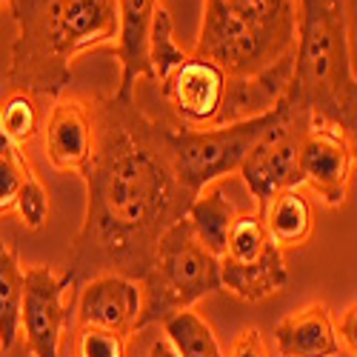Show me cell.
Here are the masks:
<instances>
[{
  "label": "cell",
  "instance_id": "4316f807",
  "mask_svg": "<svg viewBox=\"0 0 357 357\" xmlns=\"http://www.w3.org/2000/svg\"><path fill=\"white\" fill-rule=\"evenodd\" d=\"M229 357H269V349H266V343H263L260 329H255V326L243 329L234 337Z\"/></svg>",
  "mask_w": 357,
  "mask_h": 357
},
{
  "label": "cell",
  "instance_id": "6da1fadb",
  "mask_svg": "<svg viewBox=\"0 0 357 357\" xmlns=\"http://www.w3.org/2000/svg\"><path fill=\"white\" fill-rule=\"evenodd\" d=\"M95 152L80 172L86 215L75 234L66 272L80 286L100 275L143 280L160 237L183 220L197 197L177 174L172 121L135 98H92Z\"/></svg>",
  "mask_w": 357,
  "mask_h": 357
},
{
  "label": "cell",
  "instance_id": "7c38bea8",
  "mask_svg": "<svg viewBox=\"0 0 357 357\" xmlns=\"http://www.w3.org/2000/svg\"><path fill=\"white\" fill-rule=\"evenodd\" d=\"M354 158L335 123L312 121L301 149V177L303 186L317 195L329 209H340L349 197Z\"/></svg>",
  "mask_w": 357,
  "mask_h": 357
},
{
  "label": "cell",
  "instance_id": "9a60e30c",
  "mask_svg": "<svg viewBox=\"0 0 357 357\" xmlns=\"http://www.w3.org/2000/svg\"><path fill=\"white\" fill-rule=\"evenodd\" d=\"M340 337L332 309L314 301L297 312H289L275 326V354L278 357H337Z\"/></svg>",
  "mask_w": 357,
  "mask_h": 357
},
{
  "label": "cell",
  "instance_id": "3957f363",
  "mask_svg": "<svg viewBox=\"0 0 357 357\" xmlns=\"http://www.w3.org/2000/svg\"><path fill=\"white\" fill-rule=\"evenodd\" d=\"M301 0H203L195 54L209 57L226 77H257L294 61Z\"/></svg>",
  "mask_w": 357,
  "mask_h": 357
},
{
  "label": "cell",
  "instance_id": "9c48e42d",
  "mask_svg": "<svg viewBox=\"0 0 357 357\" xmlns=\"http://www.w3.org/2000/svg\"><path fill=\"white\" fill-rule=\"evenodd\" d=\"M80 280L54 266H23L20 337L32 357H61L63 329L75 309Z\"/></svg>",
  "mask_w": 357,
  "mask_h": 357
},
{
  "label": "cell",
  "instance_id": "d4e9b609",
  "mask_svg": "<svg viewBox=\"0 0 357 357\" xmlns=\"http://www.w3.org/2000/svg\"><path fill=\"white\" fill-rule=\"evenodd\" d=\"M29 169V155L0 158V215L15 212V203L23 186V174Z\"/></svg>",
  "mask_w": 357,
  "mask_h": 357
},
{
  "label": "cell",
  "instance_id": "5bb4252c",
  "mask_svg": "<svg viewBox=\"0 0 357 357\" xmlns=\"http://www.w3.org/2000/svg\"><path fill=\"white\" fill-rule=\"evenodd\" d=\"M121 3V38L114 54L121 61V86L114 98L132 100L140 83H152V63H149V32L160 6V0H117Z\"/></svg>",
  "mask_w": 357,
  "mask_h": 357
},
{
  "label": "cell",
  "instance_id": "277c9868",
  "mask_svg": "<svg viewBox=\"0 0 357 357\" xmlns=\"http://www.w3.org/2000/svg\"><path fill=\"white\" fill-rule=\"evenodd\" d=\"M351 80L346 0H301L289 100L309 112L312 121L335 123L340 98Z\"/></svg>",
  "mask_w": 357,
  "mask_h": 357
},
{
  "label": "cell",
  "instance_id": "603a6c76",
  "mask_svg": "<svg viewBox=\"0 0 357 357\" xmlns=\"http://www.w3.org/2000/svg\"><path fill=\"white\" fill-rule=\"evenodd\" d=\"M15 212L29 231H40L49 223V212H52L49 189L40 183V177L35 174L32 163H29V169L23 174V186H20V195L15 203Z\"/></svg>",
  "mask_w": 357,
  "mask_h": 357
},
{
  "label": "cell",
  "instance_id": "cb8c5ba5",
  "mask_svg": "<svg viewBox=\"0 0 357 357\" xmlns=\"http://www.w3.org/2000/svg\"><path fill=\"white\" fill-rule=\"evenodd\" d=\"M72 354L75 357H129V337L117 332H106V329H92V326H77L72 340Z\"/></svg>",
  "mask_w": 357,
  "mask_h": 357
},
{
  "label": "cell",
  "instance_id": "ac0fdd59",
  "mask_svg": "<svg viewBox=\"0 0 357 357\" xmlns=\"http://www.w3.org/2000/svg\"><path fill=\"white\" fill-rule=\"evenodd\" d=\"M237 206L231 197H226L223 192V181L212 183L197 192V197L192 200L186 220L192 226V231L197 234V241L209 249L215 257H223L226 243H229V231L237 220Z\"/></svg>",
  "mask_w": 357,
  "mask_h": 357
},
{
  "label": "cell",
  "instance_id": "2e32d148",
  "mask_svg": "<svg viewBox=\"0 0 357 357\" xmlns=\"http://www.w3.org/2000/svg\"><path fill=\"white\" fill-rule=\"evenodd\" d=\"M294 75V61H286L269 72H263L257 77H243V80H231L226 86V98L218 114V123H237V121H249V117L272 112L289 92Z\"/></svg>",
  "mask_w": 357,
  "mask_h": 357
},
{
  "label": "cell",
  "instance_id": "52a82bcc",
  "mask_svg": "<svg viewBox=\"0 0 357 357\" xmlns=\"http://www.w3.org/2000/svg\"><path fill=\"white\" fill-rule=\"evenodd\" d=\"M289 283V266L283 249L269 237L263 218L241 212L229 231V243L220 257V286L243 303H260L283 291Z\"/></svg>",
  "mask_w": 357,
  "mask_h": 357
},
{
  "label": "cell",
  "instance_id": "7402d4cb",
  "mask_svg": "<svg viewBox=\"0 0 357 357\" xmlns=\"http://www.w3.org/2000/svg\"><path fill=\"white\" fill-rule=\"evenodd\" d=\"M43 106L26 92H9L0 103V123H3L6 137L26 152L29 143H35L43 132Z\"/></svg>",
  "mask_w": 357,
  "mask_h": 357
},
{
  "label": "cell",
  "instance_id": "ba28073f",
  "mask_svg": "<svg viewBox=\"0 0 357 357\" xmlns=\"http://www.w3.org/2000/svg\"><path fill=\"white\" fill-rule=\"evenodd\" d=\"M309 126H312V114L297 109L286 92L278 123L252 146V152L246 155L241 169H237L249 195L255 197L257 215L269 206V200L275 195L303 186L301 149H303V137H306Z\"/></svg>",
  "mask_w": 357,
  "mask_h": 357
},
{
  "label": "cell",
  "instance_id": "8992f818",
  "mask_svg": "<svg viewBox=\"0 0 357 357\" xmlns=\"http://www.w3.org/2000/svg\"><path fill=\"white\" fill-rule=\"evenodd\" d=\"M283 112V100L266 114L249 117V121L223 123V126H206L189 129L172 123L169 146L177 166L181 181L197 195L200 189L226 181L229 174H237L241 163L252 152V146L269 132Z\"/></svg>",
  "mask_w": 357,
  "mask_h": 357
},
{
  "label": "cell",
  "instance_id": "4fadbf2b",
  "mask_svg": "<svg viewBox=\"0 0 357 357\" xmlns=\"http://www.w3.org/2000/svg\"><path fill=\"white\" fill-rule=\"evenodd\" d=\"M143 312L140 280L123 275H100L86 280L77 291V326H92L132 337Z\"/></svg>",
  "mask_w": 357,
  "mask_h": 357
},
{
  "label": "cell",
  "instance_id": "7a4b0ae2",
  "mask_svg": "<svg viewBox=\"0 0 357 357\" xmlns=\"http://www.w3.org/2000/svg\"><path fill=\"white\" fill-rule=\"evenodd\" d=\"M6 6L17 29L6 83L40 106L66 95L77 57L114 49L121 38L117 0H9Z\"/></svg>",
  "mask_w": 357,
  "mask_h": 357
},
{
  "label": "cell",
  "instance_id": "f1b7e54d",
  "mask_svg": "<svg viewBox=\"0 0 357 357\" xmlns=\"http://www.w3.org/2000/svg\"><path fill=\"white\" fill-rule=\"evenodd\" d=\"M146 357H181V354H177V349L172 346V340L166 335H160V337H155V343H152V349H149Z\"/></svg>",
  "mask_w": 357,
  "mask_h": 357
},
{
  "label": "cell",
  "instance_id": "44dd1931",
  "mask_svg": "<svg viewBox=\"0 0 357 357\" xmlns=\"http://www.w3.org/2000/svg\"><path fill=\"white\" fill-rule=\"evenodd\" d=\"M189 54L174 38V20L172 12L160 3L152 20V32H149V63H152V86H160L183 61H189Z\"/></svg>",
  "mask_w": 357,
  "mask_h": 357
},
{
  "label": "cell",
  "instance_id": "83f0119b",
  "mask_svg": "<svg viewBox=\"0 0 357 357\" xmlns=\"http://www.w3.org/2000/svg\"><path fill=\"white\" fill-rule=\"evenodd\" d=\"M337 337H340V349L351 357H357V303L346 306L340 320H337Z\"/></svg>",
  "mask_w": 357,
  "mask_h": 357
},
{
  "label": "cell",
  "instance_id": "8fae6325",
  "mask_svg": "<svg viewBox=\"0 0 357 357\" xmlns=\"http://www.w3.org/2000/svg\"><path fill=\"white\" fill-rule=\"evenodd\" d=\"M43 155L52 169L80 174L95 152V112L92 98L61 95L43 114Z\"/></svg>",
  "mask_w": 357,
  "mask_h": 357
},
{
  "label": "cell",
  "instance_id": "484cf974",
  "mask_svg": "<svg viewBox=\"0 0 357 357\" xmlns=\"http://www.w3.org/2000/svg\"><path fill=\"white\" fill-rule=\"evenodd\" d=\"M335 126L343 132V137L351 149L354 166H357V77L346 86V92L340 98V106H337V114H335Z\"/></svg>",
  "mask_w": 357,
  "mask_h": 357
},
{
  "label": "cell",
  "instance_id": "4dcf8cb0",
  "mask_svg": "<svg viewBox=\"0 0 357 357\" xmlns=\"http://www.w3.org/2000/svg\"><path fill=\"white\" fill-rule=\"evenodd\" d=\"M0 3H3V6H6V3H9V0H0Z\"/></svg>",
  "mask_w": 357,
  "mask_h": 357
},
{
  "label": "cell",
  "instance_id": "5b68a950",
  "mask_svg": "<svg viewBox=\"0 0 357 357\" xmlns=\"http://www.w3.org/2000/svg\"><path fill=\"white\" fill-rule=\"evenodd\" d=\"M143 286V312L137 332L149 326H163L177 312L195 309L203 297L220 291V257L206 249L189 220H177L158 243V255Z\"/></svg>",
  "mask_w": 357,
  "mask_h": 357
},
{
  "label": "cell",
  "instance_id": "d6986e66",
  "mask_svg": "<svg viewBox=\"0 0 357 357\" xmlns=\"http://www.w3.org/2000/svg\"><path fill=\"white\" fill-rule=\"evenodd\" d=\"M20 306H23V263L17 252L0 241V349L12 351L20 340Z\"/></svg>",
  "mask_w": 357,
  "mask_h": 357
},
{
  "label": "cell",
  "instance_id": "30bf717a",
  "mask_svg": "<svg viewBox=\"0 0 357 357\" xmlns=\"http://www.w3.org/2000/svg\"><path fill=\"white\" fill-rule=\"evenodd\" d=\"M226 72L218 63H212L209 57L192 52L189 61H183L158 86L163 114L172 123L189 129L215 126L226 98Z\"/></svg>",
  "mask_w": 357,
  "mask_h": 357
},
{
  "label": "cell",
  "instance_id": "f546056e",
  "mask_svg": "<svg viewBox=\"0 0 357 357\" xmlns=\"http://www.w3.org/2000/svg\"><path fill=\"white\" fill-rule=\"evenodd\" d=\"M20 155H26V152H20V149L6 137L3 123H0V158H20Z\"/></svg>",
  "mask_w": 357,
  "mask_h": 357
},
{
  "label": "cell",
  "instance_id": "ffe728a7",
  "mask_svg": "<svg viewBox=\"0 0 357 357\" xmlns=\"http://www.w3.org/2000/svg\"><path fill=\"white\" fill-rule=\"evenodd\" d=\"M163 335L172 340L181 357H226L209 320L200 317L195 309L177 312L163 323Z\"/></svg>",
  "mask_w": 357,
  "mask_h": 357
},
{
  "label": "cell",
  "instance_id": "e0dca14e",
  "mask_svg": "<svg viewBox=\"0 0 357 357\" xmlns=\"http://www.w3.org/2000/svg\"><path fill=\"white\" fill-rule=\"evenodd\" d=\"M260 218L269 237L283 252L309 243V237L314 231V206L303 186L275 195L269 206L260 212Z\"/></svg>",
  "mask_w": 357,
  "mask_h": 357
}]
</instances>
